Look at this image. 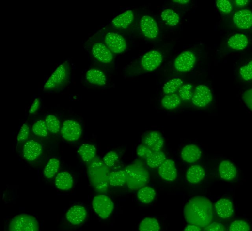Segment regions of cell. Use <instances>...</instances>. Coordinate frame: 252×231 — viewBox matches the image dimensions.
Returning a JSON list of instances; mask_svg holds the SVG:
<instances>
[{
	"instance_id": "obj_1",
	"label": "cell",
	"mask_w": 252,
	"mask_h": 231,
	"mask_svg": "<svg viewBox=\"0 0 252 231\" xmlns=\"http://www.w3.org/2000/svg\"><path fill=\"white\" fill-rule=\"evenodd\" d=\"M169 51L168 46L149 50L125 68V76L133 77L155 72L162 66Z\"/></svg>"
},
{
	"instance_id": "obj_2",
	"label": "cell",
	"mask_w": 252,
	"mask_h": 231,
	"mask_svg": "<svg viewBox=\"0 0 252 231\" xmlns=\"http://www.w3.org/2000/svg\"><path fill=\"white\" fill-rule=\"evenodd\" d=\"M186 221L190 224L205 227L210 224L213 218V207L207 198L198 196L189 200L184 209Z\"/></svg>"
},
{
	"instance_id": "obj_3",
	"label": "cell",
	"mask_w": 252,
	"mask_h": 231,
	"mask_svg": "<svg viewBox=\"0 0 252 231\" xmlns=\"http://www.w3.org/2000/svg\"><path fill=\"white\" fill-rule=\"evenodd\" d=\"M91 60L102 68L111 70L114 67V54L104 42L102 29L90 37L85 43Z\"/></svg>"
},
{
	"instance_id": "obj_4",
	"label": "cell",
	"mask_w": 252,
	"mask_h": 231,
	"mask_svg": "<svg viewBox=\"0 0 252 231\" xmlns=\"http://www.w3.org/2000/svg\"><path fill=\"white\" fill-rule=\"evenodd\" d=\"M70 63L66 61L60 64L54 71L44 86V91L54 92L66 87L70 82Z\"/></svg>"
},
{
	"instance_id": "obj_5",
	"label": "cell",
	"mask_w": 252,
	"mask_h": 231,
	"mask_svg": "<svg viewBox=\"0 0 252 231\" xmlns=\"http://www.w3.org/2000/svg\"><path fill=\"white\" fill-rule=\"evenodd\" d=\"M90 163L88 173L91 184L96 190L105 191L109 184L108 167L100 160L94 159Z\"/></svg>"
},
{
	"instance_id": "obj_6",
	"label": "cell",
	"mask_w": 252,
	"mask_h": 231,
	"mask_svg": "<svg viewBox=\"0 0 252 231\" xmlns=\"http://www.w3.org/2000/svg\"><path fill=\"white\" fill-rule=\"evenodd\" d=\"M126 183L133 190L144 187L149 180V174L146 168L142 164H134L125 169Z\"/></svg>"
},
{
	"instance_id": "obj_7",
	"label": "cell",
	"mask_w": 252,
	"mask_h": 231,
	"mask_svg": "<svg viewBox=\"0 0 252 231\" xmlns=\"http://www.w3.org/2000/svg\"><path fill=\"white\" fill-rule=\"evenodd\" d=\"M102 31L104 43L114 55L127 50L128 42L122 33L114 30L111 26L104 27Z\"/></svg>"
},
{
	"instance_id": "obj_8",
	"label": "cell",
	"mask_w": 252,
	"mask_h": 231,
	"mask_svg": "<svg viewBox=\"0 0 252 231\" xmlns=\"http://www.w3.org/2000/svg\"><path fill=\"white\" fill-rule=\"evenodd\" d=\"M139 27L144 38L150 42L156 41L159 39L160 29L158 23L151 15L144 14L140 18Z\"/></svg>"
},
{
	"instance_id": "obj_9",
	"label": "cell",
	"mask_w": 252,
	"mask_h": 231,
	"mask_svg": "<svg viewBox=\"0 0 252 231\" xmlns=\"http://www.w3.org/2000/svg\"><path fill=\"white\" fill-rule=\"evenodd\" d=\"M197 59V54L194 50H185L175 58L173 64L174 69L181 73L190 72L195 68Z\"/></svg>"
},
{
	"instance_id": "obj_10",
	"label": "cell",
	"mask_w": 252,
	"mask_h": 231,
	"mask_svg": "<svg viewBox=\"0 0 252 231\" xmlns=\"http://www.w3.org/2000/svg\"><path fill=\"white\" fill-rule=\"evenodd\" d=\"M137 14L133 10H126L116 16L110 22L114 30L122 33L132 30L137 23Z\"/></svg>"
},
{
	"instance_id": "obj_11",
	"label": "cell",
	"mask_w": 252,
	"mask_h": 231,
	"mask_svg": "<svg viewBox=\"0 0 252 231\" xmlns=\"http://www.w3.org/2000/svg\"><path fill=\"white\" fill-rule=\"evenodd\" d=\"M10 231H39V223L33 216L21 214L15 217L11 221Z\"/></svg>"
},
{
	"instance_id": "obj_12",
	"label": "cell",
	"mask_w": 252,
	"mask_h": 231,
	"mask_svg": "<svg viewBox=\"0 0 252 231\" xmlns=\"http://www.w3.org/2000/svg\"><path fill=\"white\" fill-rule=\"evenodd\" d=\"M92 206L94 211L103 219L108 218L114 210L112 201L105 195L94 197L92 200Z\"/></svg>"
},
{
	"instance_id": "obj_13",
	"label": "cell",
	"mask_w": 252,
	"mask_h": 231,
	"mask_svg": "<svg viewBox=\"0 0 252 231\" xmlns=\"http://www.w3.org/2000/svg\"><path fill=\"white\" fill-rule=\"evenodd\" d=\"M85 81L94 87H104L108 83V76L104 68L100 66L90 68L85 74Z\"/></svg>"
},
{
	"instance_id": "obj_14",
	"label": "cell",
	"mask_w": 252,
	"mask_h": 231,
	"mask_svg": "<svg viewBox=\"0 0 252 231\" xmlns=\"http://www.w3.org/2000/svg\"><path fill=\"white\" fill-rule=\"evenodd\" d=\"M82 132L81 126L78 122L73 120L65 121L63 124L60 130L63 138L69 142H74L79 140Z\"/></svg>"
},
{
	"instance_id": "obj_15",
	"label": "cell",
	"mask_w": 252,
	"mask_h": 231,
	"mask_svg": "<svg viewBox=\"0 0 252 231\" xmlns=\"http://www.w3.org/2000/svg\"><path fill=\"white\" fill-rule=\"evenodd\" d=\"M213 100V95L210 88L203 84L199 85L194 89L192 99L193 104L198 108L208 106Z\"/></svg>"
},
{
	"instance_id": "obj_16",
	"label": "cell",
	"mask_w": 252,
	"mask_h": 231,
	"mask_svg": "<svg viewBox=\"0 0 252 231\" xmlns=\"http://www.w3.org/2000/svg\"><path fill=\"white\" fill-rule=\"evenodd\" d=\"M42 152V144L37 140L32 139L25 143L23 147L22 155L27 161L33 162L41 156Z\"/></svg>"
},
{
	"instance_id": "obj_17",
	"label": "cell",
	"mask_w": 252,
	"mask_h": 231,
	"mask_svg": "<svg viewBox=\"0 0 252 231\" xmlns=\"http://www.w3.org/2000/svg\"><path fill=\"white\" fill-rule=\"evenodd\" d=\"M234 24L241 30H248L252 26V12L247 9L236 12L233 17Z\"/></svg>"
},
{
	"instance_id": "obj_18",
	"label": "cell",
	"mask_w": 252,
	"mask_h": 231,
	"mask_svg": "<svg viewBox=\"0 0 252 231\" xmlns=\"http://www.w3.org/2000/svg\"><path fill=\"white\" fill-rule=\"evenodd\" d=\"M144 145L153 152L161 151L164 145V140L161 134L158 131H151L144 137Z\"/></svg>"
},
{
	"instance_id": "obj_19",
	"label": "cell",
	"mask_w": 252,
	"mask_h": 231,
	"mask_svg": "<svg viewBox=\"0 0 252 231\" xmlns=\"http://www.w3.org/2000/svg\"><path fill=\"white\" fill-rule=\"evenodd\" d=\"M215 209L218 217L224 219L231 218L235 211L233 202L226 198L218 200L215 204Z\"/></svg>"
},
{
	"instance_id": "obj_20",
	"label": "cell",
	"mask_w": 252,
	"mask_h": 231,
	"mask_svg": "<svg viewBox=\"0 0 252 231\" xmlns=\"http://www.w3.org/2000/svg\"><path fill=\"white\" fill-rule=\"evenodd\" d=\"M159 174L164 180L173 182L177 178V170L175 163L167 159L158 168Z\"/></svg>"
},
{
	"instance_id": "obj_21",
	"label": "cell",
	"mask_w": 252,
	"mask_h": 231,
	"mask_svg": "<svg viewBox=\"0 0 252 231\" xmlns=\"http://www.w3.org/2000/svg\"><path fill=\"white\" fill-rule=\"evenodd\" d=\"M219 176L224 181H231L237 174V170L235 164L228 160H223L219 165Z\"/></svg>"
},
{
	"instance_id": "obj_22",
	"label": "cell",
	"mask_w": 252,
	"mask_h": 231,
	"mask_svg": "<svg viewBox=\"0 0 252 231\" xmlns=\"http://www.w3.org/2000/svg\"><path fill=\"white\" fill-rule=\"evenodd\" d=\"M87 217L85 208L80 205L71 208L66 214L67 220L74 225H79L84 221Z\"/></svg>"
},
{
	"instance_id": "obj_23",
	"label": "cell",
	"mask_w": 252,
	"mask_h": 231,
	"mask_svg": "<svg viewBox=\"0 0 252 231\" xmlns=\"http://www.w3.org/2000/svg\"><path fill=\"white\" fill-rule=\"evenodd\" d=\"M202 155V151L194 144L186 146L181 153V157L183 160L189 163L197 162L201 159Z\"/></svg>"
},
{
	"instance_id": "obj_24",
	"label": "cell",
	"mask_w": 252,
	"mask_h": 231,
	"mask_svg": "<svg viewBox=\"0 0 252 231\" xmlns=\"http://www.w3.org/2000/svg\"><path fill=\"white\" fill-rule=\"evenodd\" d=\"M55 185L56 187L61 191H69L74 186L73 177L68 172H61L55 178Z\"/></svg>"
},
{
	"instance_id": "obj_25",
	"label": "cell",
	"mask_w": 252,
	"mask_h": 231,
	"mask_svg": "<svg viewBox=\"0 0 252 231\" xmlns=\"http://www.w3.org/2000/svg\"><path fill=\"white\" fill-rule=\"evenodd\" d=\"M205 175V173L204 168L199 165H194L188 169L186 177L189 183L197 184L203 180Z\"/></svg>"
},
{
	"instance_id": "obj_26",
	"label": "cell",
	"mask_w": 252,
	"mask_h": 231,
	"mask_svg": "<svg viewBox=\"0 0 252 231\" xmlns=\"http://www.w3.org/2000/svg\"><path fill=\"white\" fill-rule=\"evenodd\" d=\"M227 43L229 47L233 50L241 51L247 47L249 44V40L245 35L239 33L230 37Z\"/></svg>"
},
{
	"instance_id": "obj_27",
	"label": "cell",
	"mask_w": 252,
	"mask_h": 231,
	"mask_svg": "<svg viewBox=\"0 0 252 231\" xmlns=\"http://www.w3.org/2000/svg\"><path fill=\"white\" fill-rule=\"evenodd\" d=\"M78 153L82 161L89 163L95 158L97 149L94 146L90 144H83L78 149Z\"/></svg>"
},
{
	"instance_id": "obj_28",
	"label": "cell",
	"mask_w": 252,
	"mask_h": 231,
	"mask_svg": "<svg viewBox=\"0 0 252 231\" xmlns=\"http://www.w3.org/2000/svg\"><path fill=\"white\" fill-rule=\"evenodd\" d=\"M161 18L165 24L170 27L177 26L180 21L179 14L173 9L170 8L164 9L162 12Z\"/></svg>"
},
{
	"instance_id": "obj_29",
	"label": "cell",
	"mask_w": 252,
	"mask_h": 231,
	"mask_svg": "<svg viewBox=\"0 0 252 231\" xmlns=\"http://www.w3.org/2000/svg\"><path fill=\"white\" fill-rule=\"evenodd\" d=\"M138 199L141 203L148 204L154 200L156 193L151 187L146 186L141 188L138 192Z\"/></svg>"
},
{
	"instance_id": "obj_30",
	"label": "cell",
	"mask_w": 252,
	"mask_h": 231,
	"mask_svg": "<svg viewBox=\"0 0 252 231\" xmlns=\"http://www.w3.org/2000/svg\"><path fill=\"white\" fill-rule=\"evenodd\" d=\"M60 166V162L55 158H51L44 170V175L47 179L53 178L57 174Z\"/></svg>"
},
{
	"instance_id": "obj_31",
	"label": "cell",
	"mask_w": 252,
	"mask_h": 231,
	"mask_svg": "<svg viewBox=\"0 0 252 231\" xmlns=\"http://www.w3.org/2000/svg\"><path fill=\"white\" fill-rule=\"evenodd\" d=\"M182 100L178 94H172L165 95L161 101L162 106L167 110H173L178 107Z\"/></svg>"
},
{
	"instance_id": "obj_32",
	"label": "cell",
	"mask_w": 252,
	"mask_h": 231,
	"mask_svg": "<svg viewBox=\"0 0 252 231\" xmlns=\"http://www.w3.org/2000/svg\"><path fill=\"white\" fill-rule=\"evenodd\" d=\"M184 84L180 77H174L168 81L163 86V92L165 95L175 93Z\"/></svg>"
},
{
	"instance_id": "obj_33",
	"label": "cell",
	"mask_w": 252,
	"mask_h": 231,
	"mask_svg": "<svg viewBox=\"0 0 252 231\" xmlns=\"http://www.w3.org/2000/svg\"><path fill=\"white\" fill-rule=\"evenodd\" d=\"M160 224L153 217H146L142 220L139 225L140 231H160Z\"/></svg>"
},
{
	"instance_id": "obj_34",
	"label": "cell",
	"mask_w": 252,
	"mask_h": 231,
	"mask_svg": "<svg viewBox=\"0 0 252 231\" xmlns=\"http://www.w3.org/2000/svg\"><path fill=\"white\" fill-rule=\"evenodd\" d=\"M167 159L165 154L161 152H153L152 154L146 159L147 165L151 168L159 167Z\"/></svg>"
},
{
	"instance_id": "obj_35",
	"label": "cell",
	"mask_w": 252,
	"mask_h": 231,
	"mask_svg": "<svg viewBox=\"0 0 252 231\" xmlns=\"http://www.w3.org/2000/svg\"><path fill=\"white\" fill-rule=\"evenodd\" d=\"M126 183V174L125 170H119L110 173L109 183L114 187L122 186Z\"/></svg>"
},
{
	"instance_id": "obj_36",
	"label": "cell",
	"mask_w": 252,
	"mask_h": 231,
	"mask_svg": "<svg viewBox=\"0 0 252 231\" xmlns=\"http://www.w3.org/2000/svg\"><path fill=\"white\" fill-rule=\"evenodd\" d=\"M193 86L190 83L184 84L178 91V94L183 101L192 100L194 94Z\"/></svg>"
},
{
	"instance_id": "obj_37",
	"label": "cell",
	"mask_w": 252,
	"mask_h": 231,
	"mask_svg": "<svg viewBox=\"0 0 252 231\" xmlns=\"http://www.w3.org/2000/svg\"><path fill=\"white\" fill-rule=\"evenodd\" d=\"M45 122L49 132L53 134H57L61 130L60 122L54 115L47 116Z\"/></svg>"
},
{
	"instance_id": "obj_38",
	"label": "cell",
	"mask_w": 252,
	"mask_h": 231,
	"mask_svg": "<svg viewBox=\"0 0 252 231\" xmlns=\"http://www.w3.org/2000/svg\"><path fill=\"white\" fill-rule=\"evenodd\" d=\"M33 133L40 137H46L48 134V130L45 120H39L34 123L32 127Z\"/></svg>"
},
{
	"instance_id": "obj_39",
	"label": "cell",
	"mask_w": 252,
	"mask_h": 231,
	"mask_svg": "<svg viewBox=\"0 0 252 231\" xmlns=\"http://www.w3.org/2000/svg\"><path fill=\"white\" fill-rule=\"evenodd\" d=\"M239 75L241 78L245 81L250 82L252 80V60L241 67L239 69Z\"/></svg>"
},
{
	"instance_id": "obj_40",
	"label": "cell",
	"mask_w": 252,
	"mask_h": 231,
	"mask_svg": "<svg viewBox=\"0 0 252 231\" xmlns=\"http://www.w3.org/2000/svg\"><path fill=\"white\" fill-rule=\"evenodd\" d=\"M216 6L218 10L224 14H230L233 10L232 4L228 0H217Z\"/></svg>"
},
{
	"instance_id": "obj_41",
	"label": "cell",
	"mask_w": 252,
	"mask_h": 231,
	"mask_svg": "<svg viewBox=\"0 0 252 231\" xmlns=\"http://www.w3.org/2000/svg\"><path fill=\"white\" fill-rule=\"evenodd\" d=\"M118 159V154L115 152L110 151L105 156L103 162L107 167H112L116 165Z\"/></svg>"
},
{
	"instance_id": "obj_42",
	"label": "cell",
	"mask_w": 252,
	"mask_h": 231,
	"mask_svg": "<svg viewBox=\"0 0 252 231\" xmlns=\"http://www.w3.org/2000/svg\"><path fill=\"white\" fill-rule=\"evenodd\" d=\"M249 224L241 220H235L230 225L229 231H250Z\"/></svg>"
},
{
	"instance_id": "obj_43",
	"label": "cell",
	"mask_w": 252,
	"mask_h": 231,
	"mask_svg": "<svg viewBox=\"0 0 252 231\" xmlns=\"http://www.w3.org/2000/svg\"><path fill=\"white\" fill-rule=\"evenodd\" d=\"M30 135V128L26 124H24L21 127L18 132L17 140L18 142H23L26 141Z\"/></svg>"
},
{
	"instance_id": "obj_44",
	"label": "cell",
	"mask_w": 252,
	"mask_h": 231,
	"mask_svg": "<svg viewBox=\"0 0 252 231\" xmlns=\"http://www.w3.org/2000/svg\"><path fill=\"white\" fill-rule=\"evenodd\" d=\"M138 155L142 158L148 159L153 153V152L145 146L144 144L140 145L137 150Z\"/></svg>"
},
{
	"instance_id": "obj_45",
	"label": "cell",
	"mask_w": 252,
	"mask_h": 231,
	"mask_svg": "<svg viewBox=\"0 0 252 231\" xmlns=\"http://www.w3.org/2000/svg\"><path fill=\"white\" fill-rule=\"evenodd\" d=\"M242 99L247 107L252 112V89L244 92Z\"/></svg>"
},
{
	"instance_id": "obj_46",
	"label": "cell",
	"mask_w": 252,
	"mask_h": 231,
	"mask_svg": "<svg viewBox=\"0 0 252 231\" xmlns=\"http://www.w3.org/2000/svg\"><path fill=\"white\" fill-rule=\"evenodd\" d=\"M206 231H226V230L222 224L214 222L208 226Z\"/></svg>"
},
{
	"instance_id": "obj_47",
	"label": "cell",
	"mask_w": 252,
	"mask_h": 231,
	"mask_svg": "<svg viewBox=\"0 0 252 231\" xmlns=\"http://www.w3.org/2000/svg\"><path fill=\"white\" fill-rule=\"evenodd\" d=\"M41 105V101L39 98H37L35 99L34 102L32 104L29 110V113L30 114H33L35 113L39 109Z\"/></svg>"
},
{
	"instance_id": "obj_48",
	"label": "cell",
	"mask_w": 252,
	"mask_h": 231,
	"mask_svg": "<svg viewBox=\"0 0 252 231\" xmlns=\"http://www.w3.org/2000/svg\"><path fill=\"white\" fill-rule=\"evenodd\" d=\"M249 3L248 0H235L234 4L235 7L241 8L246 6Z\"/></svg>"
},
{
	"instance_id": "obj_49",
	"label": "cell",
	"mask_w": 252,
	"mask_h": 231,
	"mask_svg": "<svg viewBox=\"0 0 252 231\" xmlns=\"http://www.w3.org/2000/svg\"><path fill=\"white\" fill-rule=\"evenodd\" d=\"M201 228L200 226L194 225L190 224L187 225L184 229V231H201Z\"/></svg>"
},
{
	"instance_id": "obj_50",
	"label": "cell",
	"mask_w": 252,
	"mask_h": 231,
	"mask_svg": "<svg viewBox=\"0 0 252 231\" xmlns=\"http://www.w3.org/2000/svg\"><path fill=\"white\" fill-rule=\"evenodd\" d=\"M191 1L190 0H173L172 2L178 6H186L190 4Z\"/></svg>"
}]
</instances>
